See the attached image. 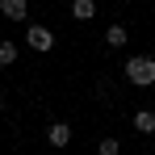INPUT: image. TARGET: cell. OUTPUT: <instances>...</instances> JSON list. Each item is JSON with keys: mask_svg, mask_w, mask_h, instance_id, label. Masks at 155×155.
<instances>
[{"mask_svg": "<svg viewBox=\"0 0 155 155\" xmlns=\"http://www.w3.org/2000/svg\"><path fill=\"white\" fill-rule=\"evenodd\" d=\"M126 80L138 84V88L155 84V59H151V54H134V59H126Z\"/></svg>", "mask_w": 155, "mask_h": 155, "instance_id": "obj_1", "label": "cell"}, {"mask_svg": "<svg viewBox=\"0 0 155 155\" xmlns=\"http://www.w3.org/2000/svg\"><path fill=\"white\" fill-rule=\"evenodd\" d=\"M25 42L34 46V51H51V46H54V34L46 25H29L25 29Z\"/></svg>", "mask_w": 155, "mask_h": 155, "instance_id": "obj_2", "label": "cell"}, {"mask_svg": "<svg viewBox=\"0 0 155 155\" xmlns=\"http://www.w3.org/2000/svg\"><path fill=\"white\" fill-rule=\"evenodd\" d=\"M0 13H4L8 21H25V13H29V0H0Z\"/></svg>", "mask_w": 155, "mask_h": 155, "instance_id": "obj_3", "label": "cell"}, {"mask_svg": "<svg viewBox=\"0 0 155 155\" xmlns=\"http://www.w3.org/2000/svg\"><path fill=\"white\" fill-rule=\"evenodd\" d=\"M46 143H51V147H67V143H71V126H63V122H54V126L46 130Z\"/></svg>", "mask_w": 155, "mask_h": 155, "instance_id": "obj_4", "label": "cell"}, {"mask_svg": "<svg viewBox=\"0 0 155 155\" xmlns=\"http://www.w3.org/2000/svg\"><path fill=\"white\" fill-rule=\"evenodd\" d=\"M134 130L155 134V109H138V113H134Z\"/></svg>", "mask_w": 155, "mask_h": 155, "instance_id": "obj_5", "label": "cell"}, {"mask_svg": "<svg viewBox=\"0 0 155 155\" xmlns=\"http://www.w3.org/2000/svg\"><path fill=\"white\" fill-rule=\"evenodd\" d=\"M105 42H109L113 51H117V46H126V42H130V34H126V25H109V29H105Z\"/></svg>", "mask_w": 155, "mask_h": 155, "instance_id": "obj_6", "label": "cell"}, {"mask_svg": "<svg viewBox=\"0 0 155 155\" xmlns=\"http://www.w3.org/2000/svg\"><path fill=\"white\" fill-rule=\"evenodd\" d=\"M71 13H76L80 21H88V17H97V0H71Z\"/></svg>", "mask_w": 155, "mask_h": 155, "instance_id": "obj_7", "label": "cell"}, {"mask_svg": "<svg viewBox=\"0 0 155 155\" xmlns=\"http://www.w3.org/2000/svg\"><path fill=\"white\" fill-rule=\"evenodd\" d=\"M13 59H17V46H13V42H0V63H4V67H8V63H13Z\"/></svg>", "mask_w": 155, "mask_h": 155, "instance_id": "obj_8", "label": "cell"}, {"mask_svg": "<svg viewBox=\"0 0 155 155\" xmlns=\"http://www.w3.org/2000/svg\"><path fill=\"white\" fill-rule=\"evenodd\" d=\"M122 147H117V138H101V155H117Z\"/></svg>", "mask_w": 155, "mask_h": 155, "instance_id": "obj_9", "label": "cell"}, {"mask_svg": "<svg viewBox=\"0 0 155 155\" xmlns=\"http://www.w3.org/2000/svg\"><path fill=\"white\" fill-rule=\"evenodd\" d=\"M0 109H4V97H0Z\"/></svg>", "mask_w": 155, "mask_h": 155, "instance_id": "obj_10", "label": "cell"}]
</instances>
